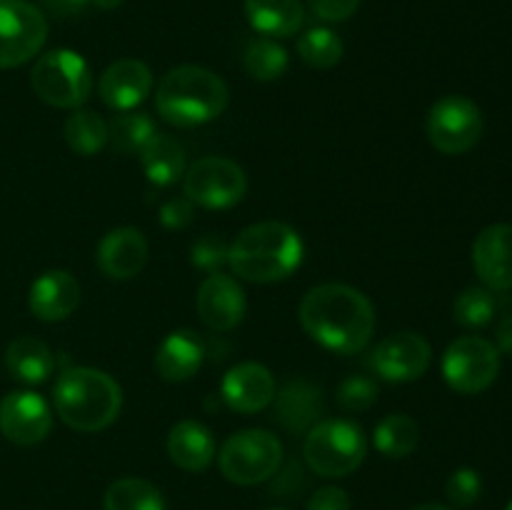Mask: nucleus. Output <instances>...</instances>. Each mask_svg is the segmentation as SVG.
Listing matches in <instances>:
<instances>
[{
    "label": "nucleus",
    "instance_id": "f257e3e1",
    "mask_svg": "<svg viewBox=\"0 0 512 510\" xmlns=\"http://www.w3.org/2000/svg\"><path fill=\"white\" fill-rule=\"evenodd\" d=\"M300 325L330 353L355 355L373 340L375 308L358 288L323 283L310 288L300 300Z\"/></svg>",
    "mask_w": 512,
    "mask_h": 510
},
{
    "label": "nucleus",
    "instance_id": "f03ea898",
    "mask_svg": "<svg viewBox=\"0 0 512 510\" xmlns=\"http://www.w3.org/2000/svg\"><path fill=\"white\" fill-rule=\"evenodd\" d=\"M305 255L303 238L283 220L248 225L228 250V265L250 283H278L300 268Z\"/></svg>",
    "mask_w": 512,
    "mask_h": 510
},
{
    "label": "nucleus",
    "instance_id": "7ed1b4c3",
    "mask_svg": "<svg viewBox=\"0 0 512 510\" xmlns=\"http://www.w3.org/2000/svg\"><path fill=\"white\" fill-rule=\"evenodd\" d=\"M53 403L55 413L68 428L78 433H98L118 420L123 390L105 370L75 365L55 380Z\"/></svg>",
    "mask_w": 512,
    "mask_h": 510
},
{
    "label": "nucleus",
    "instance_id": "20e7f679",
    "mask_svg": "<svg viewBox=\"0 0 512 510\" xmlns=\"http://www.w3.org/2000/svg\"><path fill=\"white\" fill-rule=\"evenodd\" d=\"M228 108V85L213 70L178 65L160 78L155 110L175 128H198L220 118Z\"/></svg>",
    "mask_w": 512,
    "mask_h": 510
},
{
    "label": "nucleus",
    "instance_id": "39448f33",
    "mask_svg": "<svg viewBox=\"0 0 512 510\" xmlns=\"http://www.w3.org/2000/svg\"><path fill=\"white\" fill-rule=\"evenodd\" d=\"M368 438L348 418H323L305 433V465L320 478H345L363 465Z\"/></svg>",
    "mask_w": 512,
    "mask_h": 510
},
{
    "label": "nucleus",
    "instance_id": "423d86ee",
    "mask_svg": "<svg viewBox=\"0 0 512 510\" xmlns=\"http://www.w3.org/2000/svg\"><path fill=\"white\" fill-rule=\"evenodd\" d=\"M30 88L53 108L78 110L93 93V73L83 55L58 48L35 60L30 70Z\"/></svg>",
    "mask_w": 512,
    "mask_h": 510
},
{
    "label": "nucleus",
    "instance_id": "0eeeda50",
    "mask_svg": "<svg viewBox=\"0 0 512 510\" xmlns=\"http://www.w3.org/2000/svg\"><path fill=\"white\" fill-rule=\"evenodd\" d=\"M218 465L220 473L235 485L265 483L283 465V443L270 430H240L223 443Z\"/></svg>",
    "mask_w": 512,
    "mask_h": 510
},
{
    "label": "nucleus",
    "instance_id": "6e6552de",
    "mask_svg": "<svg viewBox=\"0 0 512 510\" xmlns=\"http://www.w3.org/2000/svg\"><path fill=\"white\" fill-rule=\"evenodd\" d=\"M245 190H248L245 170L223 155H208L185 168L183 195L200 208H233L245 198Z\"/></svg>",
    "mask_w": 512,
    "mask_h": 510
},
{
    "label": "nucleus",
    "instance_id": "1a4fd4ad",
    "mask_svg": "<svg viewBox=\"0 0 512 510\" xmlns=\"http://www.w3.org/2000/svg\"><path fill=\"white\" fill-rule=\"evenodd\" d=\"M428 140L445 155H463L480 143L485 130L483 113L465 95H445L428 113Z\"/></svg>",
    "mask_w": 512,
    "mask_h": 510
},
{
    "label": "nucleus",
    "instance_id": "9d476101",
    "mask_svg": "<svg viewBox=\"0 0 512 510\" xmlns=\"http://www.w3.org/2000/svg\"><path fill=\"white\" fill-rule=\"evenodd\" d=\"M500 373V353L480 335L453 340L443 355V378L455 393L478 395L495 383Z\"/></svg>",
    "mask_w": 512,
    "mask_h": 510
},
{
    "label": "nucleus",
    "instance_id": "9b49d317",
    "mask_svg": "<svg viewBox=\"0 0 512 510\" xmlns=\"http://www.w3.org/2000/svg\"><path fill=\"white\" fill-rule=\"evenodd\" d=\"M48 20L28 0H0V70L18 68L43 50Z\"/></svg>",
    "mask_w": 512,
    "mask_h": 510
},
{
    "label": "nucleus",
    "instance_id": "f8f14e48",
    "mask_svg": "<svg viewBox=\"0 0 512 510\" xmlns=\"http://www.w3.org/2000/svg\"><path fill=\"white\" fill-rule=\"evenodd\" d=\"M53 413L43 395L33 390H13L0 400V433L15 445H35L48 438Z\"/></svg>",
    "mask_w": 512,
    "mask_h": 510
},
{
    "label": "nucleus",
    "instance_id": "ddd939ff",
    "mask_svg": "<svg viewBox=\"0 0 512 510\" xmlns=\"http://www.w3.org/2000/svg\"><path fill=\"white\" fill-rule=\"evenodd\" d=\"M433 360V348L418 333H395L380 340L373 353V368L388 383H410L423 378Z\"/></svg>",
    "mask_w": 512,
    "mask_h": 510
},
{
    "label": "nucleus",
    "instance_id": "4468645a",
    "mask_svg": "<svg viewBox=\"0 0 512 510\" xmlns=\"http://www.w3.org/2000/svg\"><path fill=\"white\" fill-rule=\"evenodd\" d=\"M195 308H198L200 320L215 333H228L235 325L243 323L248 300L245 290L240 288L233 275L210 273L200 283L198 295H195Z\"/></svg>",
    "mask_w": 512,
    "mask_h": 510
},
{
    "label": "nucleus",
    "instance_id": "2eb2a0df",
    "mask_svg": "<svg viewBox=\"0 0 512 510\" xmlns=\"http://www.w3.org/2000/svg\"><path fill=\"white\" fill-rule=\"evenodd\" d=\"M220 398L225 400L235 413H260L268 408L275 398V378L265 365L245 360V363L233 365L223 375L220 383Z\"/></svg>",
    "mask_w": 512,
    "mask_h": 510
},
{
    "label": "nucleus",
    "instance_id": "dca6fc26",
    "mask_svg": "<svg viewBox=\"0 0 512 510\" xmlns=\"http://www.w3.org/2000/svg\"><path fill=\"white\" fill-rule=\"evenodd\" d=\"M148 238L138 228H115L100 238L95 250V263L100 273L110 280H130L148 263Z\"/></svg>",
    "mask_w": 512,
    "mask_h": 510
},
{
    "label": "nucleus",
    "instance_id": "f3484780",
    "mask_svg": "<svg viewBox=\"0 0 512 510\" xmlns=\"http://www.w3.org/2000/svg\"><path fill=\"white\" fill-rule=\"evenodd\" d=\"M153 90V73L138 58H120L103 70L98 80V93L103 103L113 110H135Z\"/></svg>",
    "mask_w": 512,
    "mask_h": 510
},
{
    "label": "nucleus",
    "instance_id": "a211bd4d",
    "mask_svg": "<svg viewBox=\"0 0 512 510\" xmlns=\"http://www.w3.org/2000/svg\"><path fill=\"white\" fill-rule=\"evenodd\" d=\"M475 273L488 290L512 288V225L495 223L480 230L473 245Z\"/></svg>",
    "mask_w": 512,
    "mask_h": 510
},
{
    "label": "nucleus",
    "instance_id": "6ab92c4d",
    "mask_svg": "<svg viewBox=\"0 0 512 510\" xmlns=\"http://www.w3.org/2000/svg\"><path fill=\"white\" fill-rule=\"evenodd\" d=\"M270 405H273L275 423L293 435L308 433L325 415L323 390L303 378L290 380L280 393H275Z\"/></svg>",
    "mask_w": 512,
    "mask_h": 510
},
{
    "label": "nucleus",
    "instance_id": "aec40b11",
    "mask_svg": "<svg viewBox=\"0 0 512 510\" xmlns=\"http://www.w3.org/2000/svg\"><path fill=\"white\" fill-rule=\"evenodd\" d=\"M80 303V283L68 270H45L33 280L28 293L30 313L45 323H58L73 315Z\"/></svg>",
    "mask_w": 512,
    "mask_h": 510
},
{
    "label": "nucleus",
    "instance_id": "412c9836",
    "mask_svg": "<svg viewBox=\"0 0 512 510\" xmlns=\"http://www.w3.org/2000/svg\"><path fill=\"white\" fill-rule=\"evenodd\" d=\"M205 348L203 340L193 330H173L155 350V370L168 383L190 380L203 368Z\"/></svg>",
    "mask_w": 512,
    "mask_h": 510
},
{
    "label": "nucleus",
    "instance_id": "4be33fe9",
    "mask_svg": "<svg viewBox=\"0 0 512 510\" xmlns=\"http://www.w3.org/2000/svg\"><path fill=\"white\" fill-rule=\"evenodd\" d=\"M168 455L180 470L203 473L215 460V438L198 420H180L168 433Z\"/></svg>",
    "mask_w": 512,
    "mask_h": 510
},
{
    "label": "nucleus",
    "instance_id": "5701e85b",
    "mask_svg": "<svg viewBox=\"0 0 512 510\" xmlns=\"http://www.w3.org/2000/svg\"><path fill=\"white\" fill-rule=\"evenodd\" d=\"M248 23L265 38H290L303 28V0H245Z\"/></svg>",
    "mask_w": 512,
    "mask_h": 510
},
{
    "label": "nucleus",
    "instance_id": "b1692460",
    "mask_svg": "<svg viewBox=\"0 0 512 510\" xmlns=\"http://www.w3.org/2000/svg\"><path fill=\"white\" fill-rule=\"evenodd\" d=\"M55 355L43 340L30 338H15L13 343L5 348V370L10 378L20 380L25 385H40L53 375Z\"/></svg>",
    "mask_w": 512,
    "mask_h": 510
},
{
    "label": "nucleus",
    "instance_id": "393cba45",
    "mask_svg": "<svg viewBox=\"0 0 512 510\" xmlns=\"http://www.w3.org/2000/svg\"><path fill=\"white\" fill-rule=\"evenodd\" d=\"M140 163H143L145 178L158 188L178 183L185 175V148L173 135L155 133L140 150Z\"/></svg>",
    "mask_w": 512,
    "mask_h": 510
},
{
    "label": "nucleus",
    "instance_id": "a878e982",
    "mask_svg": "<svg viewBox=\"0 0 512 510\" xmlns=\"http://www.w3.org/2000/svg\"><path fill=\"white\" fill-rule=\"evenodd\" d=\"M375 448L385 458H408L420 443V428L415 418L405 413H390L375 425Z\"/></svg>",
    "mask_w": 512,
    "mask_h": 510
},
{
    "label": "nucleus",
    "instance_id": "bb28decb",
    "mask_svg": "<svg viewBox=\"0 0 512 510\" xmlns=\"http://www.w3.org/2000/svg\"><path fill=\"white\" fill-rule=\"evenodd\" d=\"M155 133L158 130H155L153 118L140 110H120L108 123V143L120 155L140 153Z\"/></svg>",
    "mask_w": 512,
    "mask_h": 510
},
{
    "label": "nucleus",
    "instance_id": "cd10ccee",
    "mask_svg": "<svg viewBox=\"0 0 512 510\" xmlns=\"http://www.w3.org/2000/svg\"><path fill=\"white\" fill-rule=\"evenodd\" d=\"M105 510H165L163 493L150 480L120 478L105 490Z\"/></svg>",
    "mask_w": 512,
    "mask_h": 510
},
{
    "label": "nucleus",
    "instance_id": "c85d7f7f",
    "mask_svg": "<svg viewBox=\"0 0 512 510\" xmlns=\"http://www.w3.org/2000/svg\"><path fill=\"white\" fill-rule=\"evenodd\" d=\"M65 143L78 155H95L108 145V123L93 110H75L65 120Z\"/></svg>",
    "mask_w": 512,
    "mask_h": 510
},
{
    "label": "nucleus",
    "instance_id": "c756f323",
    "mask_svg": "<svg viewBox=\"0 0 512 510\" xmlns=\"http://www.w3.org/2000/svg\"><path fill=\"white\" fill-rule=\"evenodd\" d=\"M243 65L250 78L270 83V80L283 78V73L288 70V50L275 43L273 38L250 40L243 53Z\"/></svg>",
    "mask_w": 512,
    "mask_h": 510
},
{
    "label": "nucleus",
    "instance_id": "7c9ffc66",
    "mask_svg": "<svg viewBox=\"0 0 512 510\" xmlns=\"http://www.w3.org/2000/svg\"><path fill=\"white\" fill-rule=\"evenodd\" d=\"M343 40L330 28H308L298 38V55L315 70H328L343 60Z\"/></svg>",
    "mask_w": 512,
    "mask_h": 510
},
{
    "label": "nucleus",
    "instance_id": "2f4dec72",
    "mask_svg": "<svg viewBox=\"0 0 512 510\" xmlns=\"http://www.w3.org/2000/svg\"><path fill=\"white\" fill-rule=\"evenodd\" d=\"M495 308V295L488 288H468L458 295L453 305V318L455 323L463 325V328H485V325L493 320Z\"/></svg>",
    "mask_w": 512,
    "mask_h": 510
},
{
    "label": "nucleus",
    "instance_id": "473e14b6",
    "mask_svg": "<svg viewBox=\"0 0 512 510\" xmlns=\"http://www.w3.org/2000/svg\"><path fill=\"white\" fill-rule=\"evenodd\" d=\"M340 408L345 413H360V410H368L370 405H375L378 400V383L368 375H348L343 383L338 385V393H335Z\"/></svg>",
    "mask_w": 512,
    "mask_h": 510
},
{
    "label": "nucleus",
    "instance_id": "72a5a7b5",
    "mask_svg": "<svg viewBox=\"0 0 512 510\" xmlns=\"http://www.w3.org/2000/svg\"><path fill=\"white\" fill-rule=\"evenodd\" d=\"M228 250L230 245L220 235L208 233L193 243V248H190V263L208 275L220 273V268L228 263Z\"/></svg>",
    "mask_w": 512,
    "mask_h": 510
},
{
    "label": "nucleus",
    "instance_id": "f704fd0d",
    "mask_svg": "<svg viewBox=\"0 0 512 510\" xmlns=\"http://www.w3.org/2000/svg\"><path fill=\"white\" fill-rule=\"evenodd\" d=\"M445 493H448V500L458 508H470L480 500V493H483V480H480V473L473 468H460L450 475L448 485H445Z\"/></svg>",
    "mask_w": 512,
    "mask_h": 510
},
{
    "label": "nucleus",
    "instance_id": "c9c22d12",
    "mask_svg": "<svg viewBox=\"0 0 512 510\" xmlns=\"http://www.w3.org/2000/svg\"><path fill=\"white\" fill-rule=\"evenodd\" d=\"M273 478V493L278 498H298L300 490L305 488V470L298 460H290L288 465H280Z\"/></svg>",
    "mask_w": 512,
    "mask_h": 510
},
{
    "label": "nucleus",
    "instance_id": "e433bc0d",
    "mask_svg": "<svg viewBox=\"0 0 512 510\" xmlns=\"http://www.w3.org/2000/svg\"><path fill=\"white\" fill-rule=\"evenodd\" d=\"M193 203H190L185 195H178V198H170L160 205V225L168 230H183L188 228L190 220H193Z\"/></svg>",
    "mask_w": 512,
    "mask_h": 510
},
{
    "label": "nucleus",
    "instance_id": "4c0bfd02",
    "mask_svg": "<svg viewBox=\"0 0 512 510\" xmlns=\"http://www.w3.org/2000/svg\"><path fill=\"white\" fill-rule=\"evenodd\" d=\"M308 5L315 18L325 20V23H343L350 15H355L360 0H308Z\"/></svg>",
    "mask_w": 512,
    "mask_h": 510
},
{
    "label": "nucleus",
    "instance_id": "58836bf2",
    "mask_svg": "<svg viewBox=\"0 0 512 510\" xmlns=\"http://www.w3.org/2000/svg\"><path fill=\"white\" fill-rule=\"evenodd\" d=\"M308 510H350V495L343 488L325 485L310 495Z\"/></svg>",
    "mask_w": 512,
    "mask_h": 510
},
{
    "label": "nucleus",
    "instance_id": "ea45409f",
    "mask_svg": "<svg viewBox=\"0 0 512 510\" xmlns=\"http://www.w3.org/2000/svg\"><path fill=\"white\" fill-rule=\"evenodd\" d=\"M45 5L55 18H75L88 8L90 0H45Z\"/></svg>",
    "mask_w": 512,
    "mask_h": 510
},
{
    "label": "nucleus",
    "instance_id": "a19ab883",
    "mask_svg": "<svg viewBox=\"0 0 512 510\" xmlns=\"http://www.w3.org/2000/svg\"><path fill=\"white\" fill-rule=\"evenodd\" d=\"M495 340H498V353L512 355V315H505L498 323V330H495Z\"/></svg>",
    "mask_w": 512,
    "mask_h": 510
},
{
    "label": "nucleus",
    "instance_id": "79ce46f5",
    "mask_svg": "<svg viewBox=\"0 0 512 510\" xmlns=\"http://www.w3.org/2000/svg\"><path fill=\"white\" fill-rule=\"evenodd\" d=\"M123 3L125 0H90V5H95V8H100V10H115V8H120Z\"/></svg>",
    "mask_w": 512,
    "mask_h": 510
},
{
    "label": "nucleus",
    "instance_id": "37998d69",
    "mask_svg": "<svg viewBox=\"0 0 512 510\" xmlns=\"http://www.w3.org/2000/svg\"><path fill=\"white\" fill-rule=\"evenodd\" d=\"M413 510H453V508H448V505H440V503H423Z\"/></svg>",
    "mask_w": 512,
    "mask_h": 510
},
{
    "label": "nucleus",
    "instance_id": "c03bdc74",
    "mask_svg": "<svg viewBox=\"0 0 512 510\" xmlns=\"http://www.w3.org/2000/svg\"><path fill=\"white\" fill-rule=\"evenodd\" d=\"M508 510H512V500H510V505H508Z\"/></svg>",
    "mask_w": 512,
    "mask_h": 510
},
{
    "label": "nucleus",
    "instance_id": "a18cd8bd",
    "mask_svg": "<svg viewBox=\"0 0 512 510\" xmlns=\"http://www.w3.org/2000/svg\"><path fill=\"white\" fill-rule=\"evenodd\" d=\"M273 510H285V508H273Z\"/></svg>",
    "mask_w": 512,
    "mask_h": 510
}]
</instances>
